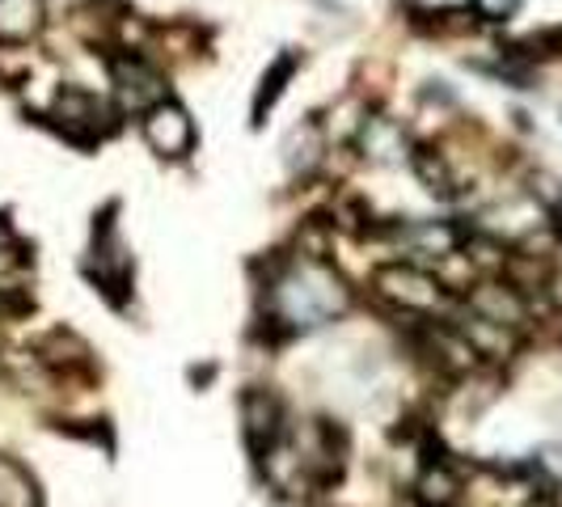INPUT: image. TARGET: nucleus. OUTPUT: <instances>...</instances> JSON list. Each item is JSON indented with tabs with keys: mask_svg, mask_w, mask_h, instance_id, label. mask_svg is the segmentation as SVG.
Listing matches in <instances>:
<instances>
[{
	"mask_svg": "<svg viewBox=\"0 0 562 507\" xmlns=\"http://www.w3.org/2000/svg\"><path fill=\"white\" fill-rule=\"evenodd\" d=\"M0 507H38V486L30 470L9 452H0Z\"/></svg>",
	"mask_w": 562,
	"mask_h": 507,
	"instance_id": "obj_10",
	"label": "nucleus"
},
{
	"mask_svg": "<svg viewBox=\"0 0 562 507\" xmlns=\"http://www.w3.org/2000/svg\"><path fill=\"white\" fill-rule=\"evenodd\" d=\"M111 84H114V98H119V106L132 114H148L153 106H161L169 102V89H166V77L148 64L144 56L136 52H123V56H111Z\"/></svg>",
	"mask_w": 562,
	"mask_h": 507,
	"instance_id": "obj_5",
	"label": "nucleus"
},
{
	"mask_svg": "<svg viewBox=\"0 0 562 507\" xmlns=\"http://www.w3.org/2000/svg\"><path fill=\"white\" fill-rule=\"evenodd\" d=\"M411 166H415V173L423 178V187L431 191V195H452V173L449 166L431 153V148H419V153H411Z\"/></svg>",
	"mask_w": 562,
	"mask_h": 507,
	"instance_id": "obj_13",
	"label": "nucleus"
},
{
	"mask_svg": "<svg viewBox=\"0 0 562 507\" xmlns=\"http://www.w3.org/2000/svg\"><path fill=\"white\" fill-rule=\"evenodd\" d=\"M347 305H351V292H347L342 275L317 254L280 262V271L267 280V326L280 338L326 326V322L342 317Z\"/></svg>",
	"mask_w": 562,
	"mask_h": 507,
	"instance_id": "obj_1",
	"label": "nucleus"
},
{
	"mask_svg": "<svg viewBox=\"0 0 562 507\" xmlns=\"http://www.w3.org/2000/svg\"><path fill=\"white\" fill-rule=\"evenodd\" d=\"M241 431H246L254 461H267L288 440V406H283V397L276 390L250 385L241 394Z\"/></svg>",
	"mask_w": 562,
	"mask_h": 507,
	"instance_id": "obj_3",
	"label": "nucleus"
},
{
	"mask_svg": "<svg viewBox=\"0 0 562 507\" xmlns=\"http://www.w3.org/2000/svg\"><path fill=\"white\" fill-rule=\"evenodd\" d=\"M372 288H376L381 301H390L406 317H431V313L445 309V301H449L445 283L436 280L431 271L415 267V262H390V267H381L372 275Z\"/></svg>",
	"mask_w": 562,
	"mask_h": 507,
	"instance_id": "obj_2",
	"label": "nucleus"
},
{
	"mask_svg": "<svg viewBox=\"0 0 562 507\" xmlns=\"http://www.w3.org/2000/svg\"><path fill=\"white\" fill-rule=\"evenodd\" d=\"M296 52H283L267 72H262V84H258V98H254V123H262V114L271 111L276 102H280V93L288 89V81H292V72H296Z\"/></svg>",
	"mask_w": 562,
	"mask_h": 507,
	"instance_id": "obj_12",
	"label": "nucleus"
},
{
	"mask_svg": "<svg viewBox=\"0 0 562 507\" xmlns=\"http://www.w3.org/2000/svg\"><path fill=\"white\" fill-rule=\"evenodd\" d=\"M140 127H144V140H148V148H153L157 157L178 161V157H187V153L195 148V123H191V114L182 111L178 102L153 106V111L140 119Z\"/></svg>",
	"mask_w": 562,
	"mask_h": 507,
	"instance_id": "obj_7",
	"label": "nucleus"
},
{
	"mask_svg": "<svg viewBox=\"0 0 562 507\" xmlns=\"http://www.w3.org/2000/svg\"><path fill=\"white\" fill-rule=\"evenodd\" d=\"M559 221H562V207H559Z\"/></svg>",
	"mask_w": 562,
	"mask_h": 507,
	"instance_id": "obj_16",
	"label": "nucleus"
},
{
	"mask_svg": "<svg viewBox=\"0 0 562 507\" xmlns=\"http://www.w3.org/2000/svg\"><path fill=\"white\" fill-rule=\"evenodd\" d=\"M474 9H479V18H486V22H507L520 9V0H474Z\"/></svg>",
	"mask_w": 562,
	"mask_h": 507,
	"instance_id": "obj_14",
	"label": "nucleus"
},
{
	"mask_svg": "<svg viewBox=\"0 0 562 507\" xmlns=\"http://www.w3.org/2000/svg\"><path fill=\"white\" fill-rule=\"evenodd\" d=\"M98 288L111 296V305H123L127 301V288H132V254L119 237V225H114V207H106L93 225V262H89Z\"/></svg>",
	"mask_w": 562,
	"mask_h": 507,
	"instance_id": "obj_4",
	"label": "nucleus"
},
{
	"mask_svg": "<svg viewBox=\"0 0 562 507\" xmlns=\"http://www.w3.org/2000/svg\"><path fill=\"white\" fill-rule=\"evenodd\" d=\"M411 140L402 132V123L390 119V114H372L360 127V153L376 166H397V161H411Z\"/></svg>",
	"mask_w": 562,
	"mask_h": 507,
	"instance_id": "obj_8",
	"label": "nucleus"
},
{
	"mask_svg": "<svg viewBox=\"0 0 562 507\" xmlns=\"http://www.w3.org/2000/svg\"><path fill=\"white\" fill-rule=\"evenodd\" d=\"M102 102L81 89V84H64L56 93V102H52V119L59 123V132L68 136L72 144H93L102 140V132H106V119H102Z\"/></svg>",
	"mask_w": 562,
	"mask_h": 507,
	"instance_id": "obj_6",
	"label": "nucleus"
},
{
	"mask_svg": "<svg viewBox=\"0 0 562 507\" xmlns=\"http://www.w3.org/2000/svg\"><path fill=\"white\" fill-rule=\"evenodd\" d=\"M43 30V0H0V38L26 43Z\"/></svg>",
	"mask_w": 562,
	"mask_h": 507,
	"instance_id": "obj_9",
	"label": "nucleus"
},
{
	"mask_svg": "<svg viewBox=\"0 0 562 507\" xmlns=\"http://www.w3.org/2000/svg\"><path fill=\"white\" fill-rule=\"evenodd\" d=\"M322 153H326V140H322V127L317 123H301L288 144H283V157H288V169L292 173H310L317 161H322Z\"/></svg>",
	"mask_w": 562,
	"mask_h": 507,
	"instance_id": "obj_11",
	"label": "nucleus"
},
{
	"mask_svg": "<svg viewBox=\"0 0 562 507\" xmlns=\"http://www.w3.org/2000/svg\"><path fill=\"white\" fill-rule=\"evenodd\" d=\"M411 4H415V9H427V13H449L461 0H411Z\"/></svg>",
	"mask_w": 562,
	"mask_h": 507,
	"instance_id": "obj_15",
	"label": "nucleus"
}]
</instances>
